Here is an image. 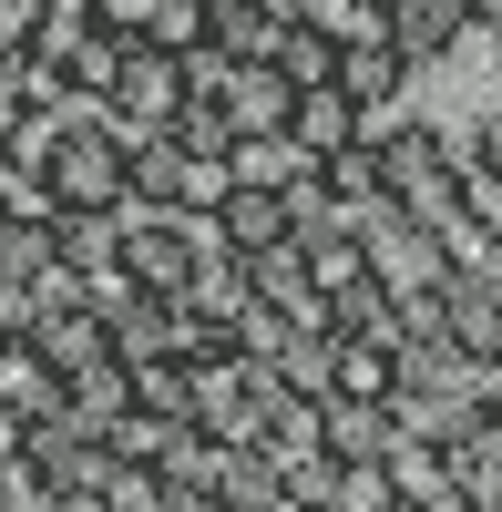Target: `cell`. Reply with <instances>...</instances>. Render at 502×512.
Returning <instances> with one entry per match:
<instances>
[{
	"instance_id": "obj_3",
	"label": "cell",
	"mask_w": 502,
	"mask_h": 512,
	"mask_svg": "<svg viewBox=\"0 0 502 512\" xmlns=\"http://www.w3.org/2000/svg\"><path fill=\"white\" fill-rule=\"evenodd\" d=\"M113 113L123 123H144V134H164V123L185 113V62H164V52H123V72H113Z\"/></svg>"
},
{
	"instance_id": "obj_13",
	"label": "cell",
	"mask_w": 502,
	"mask_h": 512,
	"mask_svg": "<svg viewBox=\"0 0 502 512\" xmlns=\"http://www.w3.org/2000/svg\"><path fill=\"white\" fill-rule=\"evenodd\" d=\"M93 512H175V482H164V461H103Z\"/></svg>"
},
{
	"instance_id": "obj_16",
	"label": "cell",
	"mask_w": 502,
	"mask_h": 512,
	"mask_svg": "<svg viewBox=\"0 0 502 512\" xmlns=\"http://www.w3.org/2000/svg\"><path fill=\"white\" fill-rule=\"evenodd\" d=\"M462 154H472V175H502V113H482V134H472Z\"/></svg>"
},
{
	"instance_id": "obj_6",
	"label": "cell",
	"mask_w": 502,
	"mask_h": 512,
	"mask_svg": "<svg viewBox=\"0 0 502 512\" xmlns=\"http://www.w3.org/2000/svg\"><path fill=\"white\" fill-rule=\"evenodd\" d=\"M0 410H21L31 431L41 420H72V390H62V369L41 359V338H0Z\"/></svg>"
},
{
	"instance_id": "obj_12",
	"label": "cell",
	"mask_w": 502,
	"mask_h": 512,
	"mask_svg": "<svg viewBox=\"0 0 502 512\" xmlns=\"http://www.w3.org/2000/svg\"><path fill=\"white\" fill-rule=\"evenodd\" d=\"M205 41H216V0H154L144 11V52H164V62L205 52Z\"/></svg>"
},
{
	"instance_id": "obj_5",
	"label": "cell",
	"mask_w": 502,
	"mask_h": 512,
	"mask_svg": "<svg viewBox=\"0 0 502 512\" xmlns=\"http://www.w3.org/2000/svg\"><path fill=\"white\" fill-rule=\"evenodd\" d=\"M390 41L410 52V72H431V62L462 52V41H482V21H472V0H400V11H390Z\"/></svg>"
},
{
	"instance_id": "obj_1",
	"label": "cell",
	"mask_w": 502,
	"mask_h": 512,
	"mask_svg": "<svg viewBox=\"0 0 502 512\" xmlns=\"http://www.w3.org/2000/svg\"><path fill=\"white\" fill-rule=\"evenodd\" d=\"M52 205H123L134 195V164H123V144L103 134L93 113H72V134H62V154H52Z\"/></svg>"
},
{
	"instance_id": "obj_17",
	"label": "cell",
	"mask_w": 502,
	"mask_h": 512,
	"mask_svg": "<svg viewBox=\"0 0 502 512\" xmlns=\"http://www.w3.org/2000/svg\"><path fill=\"white\" fill-rule=\"evenodd\" d=\"M21 451H31V420H21V410H0V472H11Z\"/></svg>"
},
{
	"instance_id": "obj_10",
	"label": "cell",
	"mask_w": 502,
	"mask_h": 512,
	"mask_svg": "<svg viewBox=\"0 0 502 512\" xmlns=\"http://www.w3.org/2000/svg\"><path fill=\"white\" fill-rule=\"evenodd\" d=\"M267 72L287 82V93H328V82H339V41H318L308 21H287L277 52H267Z\"/></svg>"
},
{
	"instance_id": "obj_9",
	"label": "cell",
	"mask_w": 502,
	"mask_h": 512,
	"mask_svg": "<svg viewBox=\"0 0 502 512\" xmlns=\"http://www.w3.org/2000/svg\"><path fill=\"white\" fill-rule=\"evenodd\" d=\"M226 175L236 185H267V195H287V185H308L318 164L287 144V134H236V154H226Z\"/></svg>"
},
{
	"instance_id": "obj_14",
	"label": "cell",
	"mask_w": 502,
	"mask_h": 512,
	"mask_svg": "<svg viewBox=\"0 0 502 512\" xmlns=\"http://www.w3.org/2000/svg\"><path fill=\"white\" fill-rule=\"evenodd\" d=\"M298 21H308L318 41H339V52H349V41H390V11H380V0H298Z\"/></svg>"
},
{
	"instance_id": "obj_18",
	"label": "cell",
	"mask_w": 502,
	"mask_h": 512,
	"mask_svg": "<svg viewBox=\"0 0 502 512\" xmlns=\"http://www.w3.org/2000/svg\"><path fill=\"white\" fill-rule=\"evenodd\" d=\"M380 11H400V0H380Z\"/></svg>"
},
{
	"instance_id": "obj_11",
	"label": "cell",
	"mask_w": 502,
	"mask_h": 512,
	"mask_svg": "<svg viewBox=\"0 0 502 512\" xmlns=\"http://www.w3.org/2000/svg\"><path fill=\"white\" fill-rule=\"evenodd\" d=\"M287 113H298V93H287L267 62H246L236 93H226V123H236V134H287Z\"/></svg>"
},
{
	"instance_id": "obj_15",
	"label": "cell",
	"mask_w": 502,
	"mask_h": 512,
	"mask_svg": "<svg viewBox=\"0 0 502 512\" xmlns=\"http://www.w3.org/2000/svg\"><path fill=\"white\" fill-rule=\"evenodd\" d=\"M41 21H52V0H0V41H11V52L41 41Z\"/></svg>"
},
{
	"instance_id": "obj_4",
	"label": "cell",
	"mask_w": 502,
	"mask_h": 512,
	"mask_svg": "<svg viewBox=\"0 0 502 512\" xmlns=\"http://www.w3.org/2000/svg\"><path fill=\"white\" fill-rule=\"evenodd\" d=\"M410 82H421V72H410L400 41H349V52H339V93H349L369 123H390V113L410 103Z\"/></svg>"
},
{
	"instance_id": "obj_8",
	"label": "cell",
	"mask_w": 502,
	"mask_h": 512,
	"mask_svg": "<svg viewBox=\"0 0 502 512\" xmlns=\"http://www.w3.org/2000/svg\"><path fill=\"white\" fill-rule=\"evenodd\" d=\"M287 144H298L308 164H339V154H359L369 144V113L328 82V93H298V113H287Z\"/></svg>"
},
{
	"instance_id": "obj_2",
	"label": "cell",
	"mask_w": 502,
	"mask_h": 512,
	"mask_svg": "<svg viewBox=\"0 0 502 512\" xmlns=\"http://www.w3.org/2000/svg\"><path fill=\"white\" fill-rule=\"evenodd\" d=\"M328 410H400V349H369V338H328Z\"/></svg>"
},
{
	"instance_id": "obj_7",
	"label": "cell",
	"mask_w": 502,
	"mask_h": 512,
	"mask_svg": "<svg viewBox=\"0 0 502 512\" xmlns=\"http://www.w3.org/2000/svg\"><path fill=\"white\" fill-rule=\"evenodd\" d=\"M216 236L257 267V256H277V246H298V205L287 195H267V185H236L226 205H216Z\"/></svg>"
}]
</instances>
